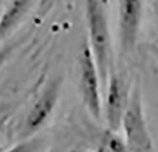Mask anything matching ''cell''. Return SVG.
Wrapping results in <instances>:
<instances>
[{"label":"cell","mask_w":158,"mask_h":152,"mask_svg":"<svg viewBox=\"0 0 158 152\" xmlns=\"http://www.w3.org/2000/svg\"><path fill=\"white\" fill-rule=\"evenodd\" d=\"M85 20L88 44L96 63L102 88H106L112 74L111 36L103 0H85Z\"/></svg>","instance_id":"obj_1"},{"label":"cell","mask_w":158,"mask_h":152,"mask_svg":"<svg viewBox=\"0 0 158 152\" xmlns=\"http://www.w3.org/2000/svg\"><path fill=\"white\" fill-rule=\"evenodd\" d=\"M121 127L125 137L126 146L130 152H154L138 87L131 90Z\"/></svg>","instance_id":"obj_2"},{"label":"cell","mask_w":158,"mask_h":152,"mask_svg":"<svg viewBox=\"0 0 158 152\" xmlns=\"http://www.w3.org/2000/svg\"><path fill=\"white\" fill-rule=\"evenodd\" d=\"M78 80L81 97L89 113L95 120H100L103 114V103L101 98L102 83L99 72L85 40L78 55Z\"/></svg>","instance_id":"obj_3"},{"label":"cell","mask_w":158,"mask_h":152,"mask_svg":"<svg viewBox=\"0 0 158 152\" xmlns=\"http://www.w3.org/2000/svg\"><path fill=\"white\" fill-rule=\"evenodd\" d=\"M143 0H118V30L124 53L133 50L143 20Z\"/></svg>","instance_id":"obj_4"},{"label":"cell","mask_w":158,"mask_h":152,"mask_svg":"<svg viewBox=\"0 0 158 152\" xmlns=\"http://www.w3.org/2000/svg\"><path fill=\"white\" fill-rule=\"evenodd\" d=\"M105 90L106 94L103 109L107 125L110 131L116 132L121 128L131 90L127 88L124 80L114 72L110 75Z\"/></svg>","instance_id":"obj_5"},{"label":"cell","mask_w":158,"mask_h":152,"mask_svg":"<svg viewBox=\"0 0 158 152\" xmlns=\"http://www.w3.org/2000/svg\"><path fill=\"white\" fill-rule=\"evenodd\" d=\"M60 85L58 80L52 82L33 104L25 121L24 131L26 135L38 130L51 117L58 101Z\"/></svg>","instance_id":"obj_6"},{"label":"cell","mask_w":158,"mask_h":152,"mask_svg":"<svg viewBox=\"0 0 158 152\" xmlns=\"http://www.w3.org/2000/svg\"><path fill=\"white\" fill-rule=\"evenodd\" d=\"M31 0H14L0 20V38L3 37L25 13Z\"/></svg>","instance_id":"obj_7"},{"label":"cell","mask_w":158,"mask_h":152,"mask_svg":"<svg viewBox=\"0 0 158 152\" xmlns=\"http://www.w3.org/2000/svg\"><path fill=\"white\" fill-rule=\"evenodd\" d=\"M41 146V142L37 139L29 140L21 144L16 145L15 146L10 148L4 152H38Z\"/></svg>","instance_id":"obj_8"},{"label":"cell","mask_w":158,"mask_h":152,"mask_svg":"<svg viewBox=\"0 0 158 152\" xmlns=\"http://www.w3.org/2000/svg\"><path fill=\"white\" fill-rule=\"evenodd\" d=\"M69 152H78V151H77V150H73H73H70Z\"/></svg>","instance_id":"obj_9"},{"label":"cell","mask_w":158,"mask_h":152,"mask_svg":"<svg viewBox=\"0 0 158 152\" xmlns=\"http://www.w3.org/2000/svg\"><path fill=\"white\" fill-rule=\"evenodd\" d=\"M1 151H2V150H1V149H0V152H1Z\"/></svg>","instance_id":"obj_10"}]
</instances>
